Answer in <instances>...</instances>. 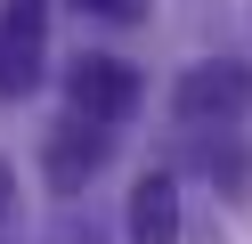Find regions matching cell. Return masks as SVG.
<instances>
[{
    "instance_id": "2",
    "label": "cell",
    "mask_w": 252,
    "mask_h": 244,
    "mask_svg": "<svg viewBox=\"0 0 252 244\" xmlns=\"http://www.w3.org/2000/svg\"><path fill=\"white\" fill-rule=\"evenodd\" d=\"M65 98H73V114H90V122H106V130H114V122H130V114H138L147 81H138V65L82 49V57L65 65Z\"/></svg>"
},
{
    "instance_id": "9",
    "label": "cell",
    "mask_w": 252,
    "mask_h": 244,
    "mask_svg": "<svg viewBox=\"0 0 252 244\" xmlns=\"http://www.w3.org/2000/svg\"><path fill=\"white\" fill-rule=\"evenodd\" d=\"M49 244H98V220H82V211L65 204V220L49 228Z\"/></svg>"
},
{
    "instance_id": "3",
    "label": "cell",
    "mask_w": 252,
    "mask_h": 244,
    "mask_svg": "<svg viewBox=\"0 0 252 244\" xmlns=\"http://www.w3.org/2000/svg\"><path fill=\"white\" fill-rule=\"evenodd\" d=\"M49 57V0H0V98H25Z\"/></svg>"
},
{
    "instance_id": "8",
    "label": "cell",
    "mask_w": 252,
    "mask_h": 244,
    "mask_svg": "<svg viewBox=\"0 0 252 244\" xmlns=\"http://www.w3.org/2000/svg\"><path fill=\"white\" fill-rule=\"evenodd\" d=\"M82 16H98V25H138L147 16V0H73Z\"/></svg>"
},
{
    "instance_id": "4",
    "label": "cell",
    "mask_w": 252,
    "mask_h": 244,
    "mask_svg": "<svg viewBox=\"0 0 252 244\" xmlns=\"http://www.w3.org/2000/svg\"><path fill=\"white\" fill-rule=\"evenodd\" d=\"M122 236L130 244H187V211H179V179L147 171L130 187V211H122Z\"/></svg>"
},
{
    "instance_id": "5",
    "label": "cell",
    "mask_w": 252,
    "mask_h": 244,
    "mask_svg": "<svg viewBox=\"0 0 252 244\" xmlns=\"http://www.w3.org/2000/svg\"><path fill=\"white\" fill-rule=\"evenodd\" d=\"M106 163V122H90V114H73V122H57V139H49V187L65 195H82V179Z\"/></svg>"
},
{
    "instance_id": "6",
    "label": "cell",
    "mask_w": 252,
    "mask_h": 244,
    "mask_svg": "<svg viewBox=\"0 0 252 244\" xmlns=\"http://www.w3.org/2000/svg\"><path fill=\"white\" fill-rule=\"evenodd\" d=\"M203 171H212V179H220L228 195H244V187H252V163H244V146H236V139L203 146Z\"/></svg>"
},
{
    "instance_id": "1",
    "label": "cell",
    "mask_w": 252,
    "mask_h": 244,
    "mask_svg": "<svg viewBox=\"0 0 252 244\" xmlns=\"http://www.w3.org/2000/svg\"><path fill=\"white\" fill-rule=\"evenodd\" d=\"M171 106H179V122H195V130H228L236 114L252 106V65H236V57L187 65L179 90H171Z\"/></svg>"
},
{
    "instance_id": "7",
    "label": "cell",
    "mask_w": 252,
    "mask_h": 244,
    "mask_svg": "<svg viewBox=\"0 0 252 244\" xmlns=\"http://www.w3.org/2000/svg\"><path fill=\"white\" fill-rule=\"evenodd\" d=\"M0 244H25V195H17V163L0 155Z\"/></svg>"
}]
</instances>
